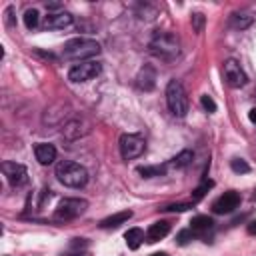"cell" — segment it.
Returning a JSON list of instances; mask_svg holds the SVG:
<instances>
[{"label":"cell","instance_id":"1","mask_svg":"<svg viewBox=\"0 0 256 256\" xmlns=\"http://www.w3.org/2000/svg\"><path fill=\"white\" fill-rule=\"evenodd\" d=\"M150 54H154L156 58L164 60V62H172L180 56L182 48H180V40L176 34L172 32H156L148 44Z\"/></svg>","mask_w":256,"mask_h":256},{"label":"cell","instance_id":"2","mask_svg":"<svg viewBox=\"0 0 256 256\" xmlns=\"http://www.w3.org/2000/svg\"><path fill=\"white\" fill-rule=\"evenodd\" d=\"M56 178L68 188H82L88 182V170L72 160H62L56 164Z\"/></svg>","mask_w":256,"mask_h":256},{"label":"cell","instance_id":"3","mask_svg":"<svg viewBox=\"0 0 256 256\" xmlns=\"http://www.w3.org/2000/svg\"><path fill=\"white\" fill-rule=\"evenodd\" d=\"M64 56L66 58H72V60H86V58H92L96 54H100V44L92 38H84V36H78V38H70L64 48H62Z\"/></svg>","mask_w":256,"mask_h":256},{"label":"cell","instance_id":"4","mask_svg":"<svg viewBox=\"0 0 256 256\" xmlns=\"http://www.w3.org/2000/svg\"><path fill=\"white\" fill-rule=\"evenodd\" d=\"M166 104H168V110L174 116H178V118L186 116V112H188V96H186L184 86L178 80H170L168 82V86H166Z\"/></svg>","mask_w":256,"mask_h":256},{"label":"cell","instance_id":"5","mask_svg":"<svg viewBox=\"0 0 256 256\" xmlns=\"http://www.w3.org/2000/svg\"><path fill=\"white\" fill-rule=\"evenodd\" d=\"M86 208H88V202L84 198H64V200H60V204L54 210V220H60V222L74 220V218L82 216L86 212Z\"/></svg>","mask_w":256,"mask_h":256},{"label":"cell","instance_id":"6","mask_svg":"<svg viewBox=\"0 0 256 256\" xmlns=\"http://www.w3.org/2000/svg\"><path fill=\"white\" fill-rule=\"evenodd\" d=\"M102 70V64L100 62H94V60H86V62H80V64H74L70 70H68V80L70 82H88L92 78H96Z\"/></svg>","mask_w":256,"mask_h":256},{"label":"cell","instance_id":"7","mask_svg":"<svg viewBox=\"0 0 256 256\" xmlns=\"http://www.w3.org/2000/svg\"><path fill=\"white\" fill-rule=\"evenodd\" d=\"M118 146H120V154H122L124 160L138 158V156L144 152V148H146L144 140H142L138 134H122Z\"/></svg>","mask_w":256,"mask_h":256},{"label":"cell","instance_id":"8","mask_svg":"<svg viewBox=\"0 0 256 256\" xmlns=\"http://www.w3.org/2000/svg\"><path fill=\"white\" fill-rule=\"evenodd\" d=\"M2 174L6 176L10 186H14V188H20V186L28 184V170L18 162H10V160L2 162Z\"/></svg>","mask_w":256,"mask_h":256},{"label":"cell","instance_id":"9","mask_svg":"<svg viewBox=\"0 0 256 256\" xmlns=\"http://www.w3.org/2000/svg\"><path fill=\"white\" fill-rule=\"evenodd\" d=\"M224 78H226V82H228L232 88H240V86H244V84L248 82L246 72L242 70V66H240L234 58H228V60L224 62Z\"/></svg>","mask_w":256,"mask_h":256},{"label":"cell","instance_id":"10","mask_svg":"<svg viewBox=\"0 0 256 256\" xmlns=\"http://www.w3.org/2000/svg\"><path fill=\"white\" fill-rule=\"evenodd\" d=\"M238 204H240V194L236 190H228V192H224L222 196H218L214 200L212 210L216 214H230V212H234L238 208Z\"/></svg>","mask_w":256,"mask_h":256},{"label":"cell","instance_id":"11","mask_svg":"<svg viewBox=\"0 0 256 256\" xmlns=\"http://www.w3.org/2000/svg\"><path fill=\"white\" fill-rule=\"evenodd\" d=\"M72 14L66 12V10H60V12H50L46 18H44V28L48 30H62L66 26L72 24Z\"/></svg>","mask_w":256,"mask_h":256},{"label":"cell","instance_id":"12","mask_svg":"<svg viewBox=\"0 0 256 256\" xmlns=\"http://www.w3.org/2000/svg\"><path fill=\"white\" fill-rule=\"evenodd\" d=\"M34 156L42 166H48V164H52L56 160V148L52 144H48V142H38L34 146Z\"/></svg>","mask_w":256,"mask_h":256},{"label":"cell","instance_id":"13","mask_svg":"<svg viewBox=\"0 0 256 256\" xmlns=\"http://www.w3.org/2000/svg\"><path fill=\"white\" fill-rule=\"evenodd\" d=\"M168 232H170V222H166V220L154 222V224H150V228L146 230V240H148L150 244H154V242L166 238Z\"/></svg>","mask_w":256,"mask_h":256},{"label":"cell","instance_id":"14","mask_svg":"<svg viewBox=\"0 0 256 256\" xmlns=\"http://www.w3.org/2000/svg\"><path fill=\"white\" fill-rule=\"evenodd\" d=\"M214 228V220L210 216H204V214H198L190 220V230L194 234H206L208 230Z\"/></svg>","mask_w":256,"mask_h":256},{"label":"cell","instance_id":"15","mask_svg":"<svg viewBox=\"0 0 256 256\" xmlns=\"http://www.w3.org/2000/svg\"><path fill=\"white\" fill-rule=\"evenodd\" d=\"M130 218H132V210H122V212H116V214L104 218V220L100 222V226H102V228H116V226L128 222Z\"/></svg>","mask_w":256,"mask_h":256},{"label":"cell","instance_id":"16","mask_svg":"<svg viewBox=\"0 0 256 256\" xmlns=\"http://www.w3.org/2000/svg\"><path fill=\"white\" fill-rule=\"evenodd\" d=\"M250 24H252V16L246 14V12H234V14L230 16V26L236 28V30H244V28H248Z\"/></svg>","mask_w":256,"mask_h":256},{"label":"cell","instance_id":"17","mask_svg":"<svg viewBox=\"0 0 256 256\" xmlns=\"http://www.w3.org/2000/svg\"><path fill=\"white\" fill-rule=\"evenodd\" d=\"M192 160H194V152L192 150H182L178 156H174L170 160V166H174V168H188L192 164Z\"/></svg>","mask_w":256,"mask_h":256},{"label":"cell","instance_id":"18","mask_svg":"<svg viewBox=\"0 0 256 256\" xmlns=\"http://www.w3.org/2000/svg\"><path fill=\"white\" fill-rule=\"evenodd\" d=\"M124 240H126L128 248L136 250V248L142 244V240H144V232H142L140 228H130V230L124 234Z\"/></svg>","mask_w":256,"mask_h":256},{"label":"cell","instance_id":"19","mask_svg":"<svg viewBox=\"0 0 256 256\" xmlns=\"http://www.w3.org/2000/svg\"><path fill=\"white\" fill-rule=\"evenodd\" d=\"M138 86L142 90H152L154 88V70L150 66H146L140 74H138Z\"/></svg>","mask_w":256,"mask_h":256},{"label":"cell","instance_id":"20","mask_svg":"<svg viewBox=\"0 0 256 256\" xmlns=\"http://www.w3.org/2000/svg\"><path fill=\"white\" fill-rule=\"evenodd\" d=\"M82 126H84V124H82V120H78V118H76V120H70V122L64 126V130H62V132H64V136H66V138L74 140V138H78V136L86 134L84 130H80Z\"/></svg>","mask_w":256,"mask_h":256},{"label":"cell","instance_id":"21","mask_svg":"<svg viewBox=\"0 0 256 256\" xmlns=\"http://www.w3.org/2000/svg\"><path fill=\"white\" fill-rule=\"evenodd\" d=\"M138 174L144 178H154V176H164L166 166H138Z\"/></svg>","mask_w":256,"mask_h":256},{"label":"cell","instance_id":"22","mask_svg":"<svg viewBox=\"0 0 256 256\" xmlns=\"http://www.w3.org/2000/svg\"><path fill=\"white\" fill-rule=\"evenodd\" d=\"M38 22H40L38 10H34V8L26 10V14H24V24H26V28H28V30H34V28L38 26Z\"/></svg>","mask_w":256,"mask_h":256},{"label":"cell","instance_id":"23","mask_svg":"<svg viewBox=\"0 0 256 256\" xmlns=\"http://www.w3.org/2000/svg\"><path fill=\"white\" fill-rule=\"evenodd\" d=\"M230 168H232V172H236V174H246V172H250V166H248L246 160H242V158H232V160H230Z\"/></svg>","mask_w":256,"mask_h":256},{"label":"cell","instance_id":"24","mask_svg":"<svg viewBox=\"0 0 256 256\" xmlns=\"http://www.w3.org/2000/svg\"><path fill=\"white\" fill-rule=\"evenodd\" d=\"M212 184H214L212 180H204V182H202V184L192 192V198H194V200H200V198L206 194V190H208V188H212Z\"/></svg>","mask_w":256,"mask_h":256},{"label":"cell","instance_id":"25","mask_svg":"<svg viewBox=\"0 0 256 256\" xmlns=\"http://www.w3.org/2000/svg\"><path fill=\"white\" fill-rule=\"evenodd\" d=\"M200 104H202V108H204L206 112H216V102H214L210 96L204 94V96L200 98Z\"/></svg>","mask_w":256,"mask_h":256},{"label":"cell","instance_id":"26","mask_svg":"<svg viewBox=\"0 0 256 256\" xmlns=\"http://www.w3.org/2000/svg\"><path fill=\"white\" fill-rule=\"evenodd\" d=\"M192 238H194V232H192V230H180V232H178V236H176L178 244H182V246H184V244H188Z\"/></svg>","mask_w":256,"mask_h":256},{"label":"cell","instance_id":"27","mask_svg":"<svg viewBox=\"0 0 256 256\" xmlns=\"http://www.w3.org/2000/svg\"><path fill=\"white\" fill-rule=\"evenodd\" d=\"M188 208H192V206L186 204V202H180V204H170V206H166L164 210H166V212H186Z\"/></svg>","mask_w":256,"mask_h":256},{"label":"cell","instance_id":"28","mask_svg":"<svg viewBox=\"0 0 256 256\" xmlns=\"http://www.w3.org/2000/svg\"><path fill=\"white\" fill-rule=\"evenodd\" d=\"M192 20H194V28L200 32V30H202V20H204V18H202V14H194V16H192Z\"/></svg>","mask_w":256,"mask_h":256},{"label":"cell","instance_id":"29","mask_svg":"<svg viewBox=\"0 0 256 256\" xmlns=\"http://www.w3.org/2000/svg\"><path fill=\"white\" fill-rule=\"evenodd\" d=\"M248 234H250V236H256V220H252V222L248 224Z\"/></svg>","mask_w":256,"mask_h":256},{"label":"cell","instance_id":"30","mask_svg":"<svg viewBox=\"0 0 256 256\" xmlns=\"http://www.w3.org/2000/svg\"><path fill=\"white\" fill-rule=\"evenodd\" d=\"M248 118H250V122H254V124H256V108H252V110L248 112Z\"/></svg>","mask_w":256,"mask_h":256},{"label":"cell","instance_id":"31","mask_svg":"<svg viewBox=\"0 0 256 256\" xmlns=\"http://www.w3.org/2000/svg\"><path fill=\"white\" fill-rule=\"evenodd\" d=\"M152 256H168L166 252H156V254H152Z\"/></svg>","mask_w":256,"mask_h":256}]
</instances>
